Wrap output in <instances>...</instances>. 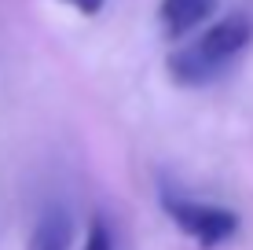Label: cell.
Masks as SVG:
<instances>
[{
    "instance_id": "1",
    "label": "cell",
    "mask_w": 253,
    "mask_h": 250,
    "mask_svg": "<svg viewBox=\"0 0 253 250\" xmlns=\"http://www.w3.org/2000/svg\"><path fill=\"white\" fill-rule=\"evenodd\" d=\"M250 41H253V19L242 11H231L224 19H216L209 30H202L195 41L180 45L165 59L169 77L176 85H184V89L209 85L250 48Z\"/></svg>"
},
{
    "instance_id": "2",
    "label": "cell",
    "mask_w": 253,
    "mask_h": 250,
    "mask_svg": "<svg viewBox=\"0 0 253 250\" xmlns=\"http://www.w3.org/2000/svg\"><path fill=\"white\" fill-rule=\"evenodd\" d=\"M158 202H162L165 217H169L191 243L202 247V250H216V247L231 243V239L239 236V213L228 210V206L191 199V195L169 192V188H162Z\"/></svg>"
},
{
    "instance_id": "3",
    "label": "cell",
    "mask_w": 253,
    "mask_h": 250,
    "mask_svg": "<svg viewBox=\"0 0 253 250\" xmlns=\"http://www.w3.org/2000/svg\"><path fill=\"white\" fill-rule=\"evenodd\" d=\"M216 11V0H162L158 4V22L169 41H184L195 33L209 15Z\"/></svg>"
},
{
    "instance_id": "4",
    "label": "cell",
    "mask_w": 253,
    "mask_h": 250,
    "mask_svg": "<svg viewBox=\"0 0 253 250\" xmlns=\"http://www.w3.org/2000/svg\"><path fill=\"white\" fill-rule=\"evenodd\" d=\"M74 247V217L66 206H48L33 221V232L26 239V250H70Z\"/></svg>"
},
{
    "instance_id": "5",
    "label": "cell",
    "mask_w": 253,
    "mask_h": 250,
    "mask_svg": "<svg viewBox=\"0 0 253 250\" xmlns=\"http://www.w3.org/2000/svg\"><path fill=\"white\" fill-rule=\"evenodd\" d=\"M84 250H118L114 247V232L103 217H92L88 225V236H84Z\"/></svg>"
},
{
    "instance_id": "6",
    "label": "cell",
    "mask_w": 253,
    "mask_h": 250,
    "mask_svg": "<svg viewBox=\"0 0 253 250\" xmlns=\"http://www.w3.org/2000/svg\"><path fill=\"white\" fill-rule=\"evenodd\" d=\"M66 7H74L77 15H84V19H95V15L103 11V4H107V0H63Z\"/></svg>"
}]
</instances>
